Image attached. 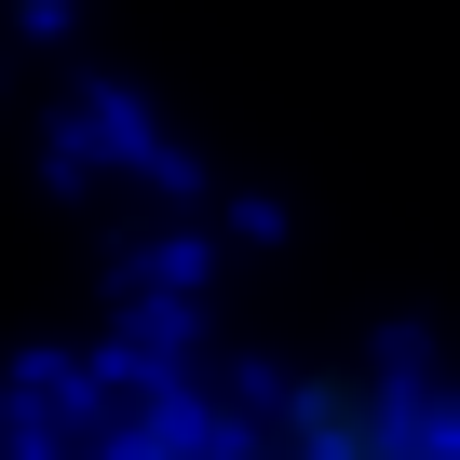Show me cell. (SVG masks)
Here are the masks:
<instances>
[{"label":"cell","instance_id":"1","mask_svg":"<svg viewBox=\"0 0 460 460\" xmlns=\"http://www.w3.org/2000/svg\"><path fill=\"white\" fill-rule=\"evenodd\" d=\"M55 460H460V393H420L379 366H298L244 406H149Z\"/></svg>","mask_w":460,"mask_h":460}]
</instances>
